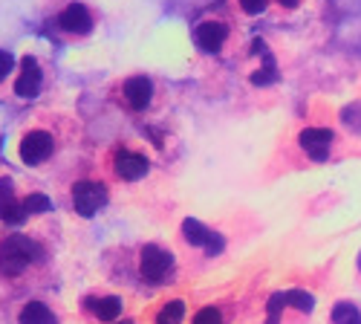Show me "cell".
<instances>
[{"label": "cell", "instance_id": "44dd1931", "mask_svg": "<svg viewBox=\"0 0 361 324\" xmlns=\"http://www.w3.org/2000/svg\"><path fill=\"white\" fill-rule=\"evenodd\" d=\"M12 203V194H9V188H6V183H0V217H4V212H6V205Z\"/></svg>", "mask_w": 361, "mask_h": 324}, {"label": "cell", "instance_id": "ffe728a7", "mask_svg": "<svg viewBox=\"0 0 361 324\" xmlns=\"http://www.w3.org/2000/svg\"><path fill=\"white\" fill-rule=\"evenodd\" d=\"M12 67H15V58H12V52L0 49V81H4V78L12 73Z\"/></svg>", "mask_w": 361, "mask_h": 324}, {"label": "cell", "instance_id": "e0dca14e", "mask_svg": "<svg viewBox=\"0 0 361 324\" xmlns=\"http://www.w3.org/2000/svg\"><path fill=\"white\" fill-rule=\"evenodd\" d=\"M23 209H26V215H44L49 209V197L47 194H29L23 200Z\"/></svg>", "mask_w": 361, "mask_h": 324}, {"label": "cell", "instance_id": "8992f818", "mask_svg": "<svg viewBox=\"0 0 361 324\" xmlns=\"http://www.w3.org/2000/svg\"><path fill=\"white\" fill-rule=\"evenodd\" d=\"M333 131L326 128H307L304 133H300V148L307 151L310 160L315 162H324L329 160V154H333Z\"/></svg>", "mask_w": 361, "mask_h": 324}, {"label": "cell", "instance_id": "52a82bcc", "mask_svg": "<svg viewBox=\"0 0 361 324\" xmlns=\"http://www.w3.org/2000/svg\"><path fill=\"white\" fill-rule=\"evenodd\" d=\"M41 84H44V73H41V64L35 58H23L20 61V73L15 78V93L23 96V99H32L41 93Z\"/></svg>", "mask_w": 361, "mask_h": 324}, {"label": "cell", "instance_id": "5bb4252c", "mask_svg": "<svg viewBox=\"0 0 361 324\" xmlns=\"http://www.w3.org/2000/svg\"><path fill=\"white\" fill-rule=\"evenodd\" d=\"M183 316H185V304L176 299V301H168V304L159 310L157 324H179V321H183Z\"/></svg>", "mask_w": 361, "mask_h": 324}, {"label": "cell", "instance_id": "603a6c76", "mask_svg": "<svg viewBox=\"0 0 361 324\" xmlns=\"http://www.w3.org/2000/svg\"><path fill=\"white\" fill-rule=\"evenodd\" d=\"M358 270H361V258H358Z\"/></svg>", "mask_w": 361, "mask_h": 324}, {"label": "cell", "instance_id": "7402d4cb", "mask_svg": "<svg viewBox=\"0 0 361 324\" xmlns=\"http://www.w3.org/2000/svg\"><path fill=\"white\" fill-rule=\"evenodd\" d=\"M281 6H286V9H292V6H298V0H278Z\"/></svg>", "mask_w": 361, "mask_h": 324}, {"label": "cell", "instance_id": "2e32d148", "mask_svg": "<svg viewBox=\"0 0 361 324\" xmlns=\"http://www.w3.org/2000/svg\"><path fill=\"white\" fill-rule=\"evenodd\" d=\"M283 301H286V307H295V310H300V313H310L312 310V296H307V292H286L283 296Z\"/></svg>", "mask_w": 361, "mask_h": 324}, {"label": "cell", "instance_id": "cb8c5ba5", "mask_svg": "<svg viewBox=\"0 0 361 324\" xmlns=\"http://www.w3.org/2000/svg\"><path fill=\"white\" fill-rule=\"evenodd\" d=\"M122 324H130V321H122Z\"/></svg>", "mask_w": 361, "mask_h": 324}, {"label": "cell", "instance_id": "8fae6325", "mask_svg": "<svg viewBox=\"0 0 361 324\" xmlns=\"http://www.w3.org/2000/svg\"><path fill=\"white\" fill-rule=\"evenodd\" d=\"M20 324H58V318L44 301H29L20 310Z\"/></svg>", "mask_w": 361, "mask_h": 324}, {"label": "cell", "instance_id": "277c9868", "mask_svg": "<svg viewBox=\"0 0 361 324\" xmlns=\"http://www.w3.org/2000/svg\"><path fill=\"white\" fill-rule=\"evenodd\" d=\"M104 203H107V191L102 183L96 180H81L73 186V205H75V212L90 217V215H96L99 209H104Z\"/></svg>", "mask_w": 361, "mask_h": 324}, {"label": "cell", "instance_id": "5b68a950", "mask_svg": "<svg viewBox=\"0 0 361 324\" xmlns=\"http://www.w3.org/2000/svg\"><path fill=\"white\" fill-rule=\"evenodd\" d=\"M55 151V142L47 131H29L20 139V160L26 165H41L44 160H49Z\"/></svg>", "mask_w": 361, "mask_h": 324}, {"label": "cell", "instance_id": "9c48e42d", "mask_svg": "<svg viewBox=\"0 0 361 324\" xmlns=\"http://www.w3.org/2000/svg\"><path fill=\"white\" fill-rule=\"evenodd\" d=\"M58 26L70 35H87L93 29V15L87 12L84 4H70L61 15H58Z\"/></svg>", "mask_w": 361, "mask_h": 324}, {"label": "cell", "instance_id": "6da1fadb", "mask_svg": "<svg viewBox=\"0 0 361 324\" xmlns=\"http://www.w3.org/2000/svg\"><path fill=\"white\" fill-rule=\"evenodd\" d=\"M41 255H44V249L35 241H29L26 234H12V238L0 244V272L20 275L32 267L35 260H41Z\"/></svg>", "mask_w": 361, "mask_h": 324}, {"label": "cell", "instance_id": "3957f363", "mask_svg": "<svg viewBox=\"0 0 361 324\" xmlns=\"http://www.w3.org/2000/svg\"><path fill=\"white\" fill-rule=\"evenodd\" d=\"M110 165H113V176L116 180H122V183H139L142 176L147 174V168H150L147 157L139 154V151H130V148H118L113 154Z\"/></svg>", "mask_w": 361, "mask_h": 324}, {"label": "cell", "instance_id": "4fadbf2b", "mask_svg": "<svg viewBox=\"0 0 361 324\" xmlns=\"http://www.w3.org/2000/svg\"><path fill=\"white\" fill-rule=\"evenodd\" d=\"M185 241H188L191 246H208V249H212V246H214V234L208 232L202 223L188 220V223H185Z\"/></svg>", "mask_w": 361, "mask_h": 324}, {"label": "cell", "instance_id": "7c38bea8", "mask_svg": "<svg viewBox=\"0 0 361 324\" xmlns=\"http://www.w3.org/2000/svg\"><path fill=\"white\" fill-rule=\"evenodd\" d=\"M118 313H122V299H116V296H107V299H99L93 301V316L99 321H116Z\"/></svg>", "mask_w": 361, "mask_h": 324}, {"label": "cell", "instance_id": "30bf717a", "mask_svg": "<svg viewBox=\"0 0 361 324\" xmlns=\"http://www.w3.org/2000/svg\"><path fill=\"white\" fill-rule=\"evenodd\" d=\"M194 38H197V44H200L205 52H217V49L226 44V38H228V29H226V23H220V20H202V23L197 26Z\"/></svg>", "mask_w": 361, "mask_h": 324}, {"label": "cell", "instance_id": "9a60e30c", "mask_svg": "<svg viewBox=\"0 0 361 324\" xmlns=\"http://www.w3.org/2000/svg\"><path fill=\"white\" fill-rule=\"evenodd\" d=\"M333 324H361V313L353 304L341 301L333 307Z\"/></svg>", "mask_w": 361, "mask_h": 324}, {"label": "cell", "instance_id": "ac0fdd59", "mask_svg": "<svg viewBox=\"0 0 361 324\" xmlns=\"http://www.w3.org/2000/svg\"><path fill=\"white\" fill-rule=\"evenodd\" d=\"M191 324H223V316H220L217 307H202V310L194 316Z\"/></svg>", "mask_w": 361, "mask_h": 324}, {"label": "cell", "instance_id": "7a4b0ae2", "mask_svg": "<svg viewBox=\"0 0 361 324\" xmlns=\"http://www.w3.org/2000/svg\"><path fill=\"white\" fill-rule=\"evenodd\" d=\"M171 270H173V258H171L168 249L147 244V246L139 252V272H142V278L159 284V281H165V278L171 275Z\"/></svg>", "mask_w": 361, "mask_h": 324}, {"label": "cell", "instance_id": "d6986e66", "mask_svg": "<svg viewBox=\"0 0 361 324\" xmlns=\"http://www.w3.org/2000/svg\"><path fill=\"white\" fill-rule=\"evenodd\" d=\"M266 4H269V0H237V6L243 9L246 15H257V12H263Z\"/></svg>", "mask_w": 361, "mask_h": 324}, {"label": "cell", "instance_id": "ba28073f", "mask_svg": "<svg viewBox=\"0 0 361 324\" xmlns=\"http://www.w3.org/2000/svg\"><path fill=\"white\" fill-rule=\"evenodd\" d=\"M122 99L130 110H145L150 104V99H154V84L145 76H130L122 84Z\"/></svg>", "mask_w": 361, "mask_h": 324}]
</instances>
